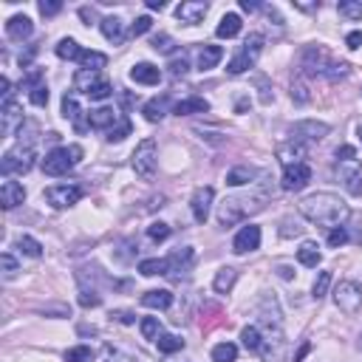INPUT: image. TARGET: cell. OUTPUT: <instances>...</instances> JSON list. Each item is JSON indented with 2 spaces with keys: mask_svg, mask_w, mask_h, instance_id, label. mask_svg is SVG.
I'll return each instance as SVG.
<instances>
[{
  "mask_svg": "<svg viewBox=\"0 0 362 362\" xmlns=\"http://www.w3.org/2000/svg\"><path fill=\"white\" fill-rule=\"evenodd\" d=\"M17 249L26 258H40L43 255V244H40L37 238H32V235H20L17 238Z\"/></svg>",
  "mask_w": 362,
  "mask_h": 362,
  "instance_id": "8d00e7d4",
  "label": "cell"
},
{
  "mask_svg": "<svg viewBox=\"0 0 362 362\" xmlns=\"http://www.w3.org/2000/svg\"><path fill=\"white\" fill-rule=\"evenodd\" d=\"M238 359V346L232 343H218L212 348V362H235Z\"/></svg>",
  "mask_w": 362,
  "mask_h": 362,
  "instance_id": "f35d334b",
  "label": "cell"
},
{
  "mask_svg": "<svg viewBox=\"0 0 362 362\" xmlns=\"http://www.w3.org/2000/svg\"><path fill=\"white\" fill-rule=\"evenodd\" d=\"M260 52H263V34H249V37L244 40V45H240V52L229 60L227 71H229V74H235V77L244 74V71H249V68L258 63Z\"/></svg>",
  "mask_w": 362,
  "mask_h": 362,
  "instance_id": "8992f818",
  "label": "cell"
},
{
  "mask_svg": "<svg viewBox=\"0 0 362 362\" xmlns=\"http://www.w3.org/2000/svg\"><path fill=\"white\" fill-rule=\"evenodd\" d=\"M337 12L348 20H362V0H343V3H337Z\"/></svg>",
  "mask_w": 362,
  "mask_h": 362,
  "instance_id": "ab89813d",
  "label": "cell"
},
{
  "mask_svg": "<svg viewBox=\"0 0 362 362\" xmlns=\"http://www.w3.org/2000/svg\"><path fill=\"white\" fill-rule=\"evenodd\" d=\"M346 45L351 48V52H357V48L362 45V32H351V34L346 37Z\"/></svg>",
  "mask_w": 362,
  "mask_h": 362,
  "instance_id": "680465c9",
  "label": "cell"
},
{
  "mask_svg": "<svg viewBox=\"0 0 362 362\" xmlns=\"http://www.w3.org/2000/svg\"><path fill=\"white\" fill-rule=\"evenodd\" d=\"M142 306L144 308H159V311H164V308L173 306V295L167 292V289H150V292L142 295Z\"/></svg>",
  "mask_w": 362,
  "mask_h": 362,
  "instance_id": "cb8c5ba5",
  "label": "cell"
},
{
  "mask_svg": "<svg viewBox=\"0 0 362 362\" xmlns=\"http://www.w3.org/2000/svg\"><path fill=\"white\" fill-rule=\"evenodd\" d=\"M260 247V227H255V224H249V227H244L238 235H235V240H232V249L238 252V255H247V252H255Z\"/></svg>",
  "mask_w": 362,
  "mask_h": 362,
  "instance_id": "2e32d148",
  "label": "cell"
},
{
  "mask_svg": "<svg viewBox=\"0 0 362 362\" xmlns=\"http://www.w3.org/2000/svg\"><path fill=\"white\" fill-rule=\"evenodd\" d=\"M153 48H156V52H161V54H173L176 52V43H173L170 34H156L153 37Z\"/></svg>",
  "mask_w": 362,
  "mask_h": 362,
  "instance_id": "bcb514c9",
  "label": "cell"
},
{
  "mask_svg": "<svg viewBox=\"0 0 362 362\" xmlns=\"http://www.w3.org/2000/svg\"><path fill=\"white\" fill-rule=\"evenodd\" d=\"M170 272L167 275H173V278H181L190 267H192V260H196V252H192V247H184V249H179V252H173L170 258Z\"/></svg>",
  "mask_w": 362,
  "mask_h": 362,
  "instance_id": "7402d4cb",
  "label": "cell"
},
{
  "mask_svg": "<svg viewBox=\"0 0 362 362\" xmlns=\"http://www.w3.org/2000/svg\"><path fill=\"white\" fill-rule=\"evenodd\" d=\"M212 199H215V190H212V187H199L196 192H192V199H190V210H192V218H196L199 224H207V218H210V207H212Z\"/></svg>",
  "mask_w": 362,
  "mask_h": 362,
  "instance_id": "4fadbf2b",
  "label": "cell"
},
{
  "mask_svg": "<svg viewBox=\"0 0 362 362\" xmlns=\"http://www.w3.org/2000/svg\"><path fill=\"white\" fill-rule=\"evenodd\" d=\"M23 125H26V119H23V108L14 100H6L3 102V116H0V131H3V136H12Z\"/></svg>",
  "mask_w": 362,
  "mask_h": 362,
  "instance_id": "9a60e30c",
  "label": "cell"
},
{
  "mask_svg": "<svg viewBox=\"0 0 362 362\" xmlns=\"http://www.w3.org/2000/svg\"><path fill=\"white\" fill-rule=\"evenodd\" d=\"M357 136H359V142H362V122L357 125Z\"/></svg>",
  "mask_w": 362,
  "mask_h": 362,
  "instance_id": "e7e4bbea",
  "label": "cell"
},
{
  "mask_svg": "<svg viewBox=\"0 0 362 362\" xmlns=\"http://www.w3.org/2000/svg\"><path fill=\"white\" fill-rule=\"evenodd\" d=\"M0 267H3V278H6V280H12V278L20 272V267H17V260H14L12 252H3V255H0Z\"/></svg>",
  "mask_w": 362,
  "mask_h": 362,
  "instance_id": "ee69618b",
  "label": "cell"
},
{
  "mask_svg": "<svg viewBox=\"0 0 362 362\" xmlns=\"http://www.w3.org/2000/svg\"><path fill=\"white\" fill-rule=\"evenodd\" d=\"M63 12V3L60 0H43L40 3V14L43 17H54V14H60Z\"/></svg>",
  "mask_w": 362,
  "mask_h": 362,
  "instance_id": "816d5d0a",
  "label": "cell"
},
{
  "mask_svg": "<svg viewBox=\"0 0 362 362\" xmlns=\"http://www.w3.org/2000/svg\"><path fill=\"white\" fill-rule=\"evenodd\" d=\"M258 176H260V173L255 170V167L240 164V167H232V170L227 173V184H229V187H244V184H252Z\"/></svg>",
  "mask_w": 362,
  "mask_h": 362,
  "instance_id": "83f0119b",
  "label": "cell"
},
{
  "mask_svg": "<svg viewBox=\"0 0 362 362\" xmlns=\"http://www.w3.org/2000/svg\"><path fill=\"white\" fill-rule=\"evenodd\" d=\"M292 100H295V102H308V100H311V93H308V88H306L303 82H295V85H292Z\"/></svg>",
  "mask_w": 362,
  "mask_h": 362,
  "instance_id": "11a10c76",
  "label": "cell"
},
{
  "mask_svg": "<svg viewBox=\"0 0 362 362\" xmlns=\"http://www.w3.org/2000/svg\"><path fill=\"white\" fill-rule=\"evenodd\" d=\"M100 29H102V34H105L108 43H113V45L125 43V23L119 20V17H105V20L100 23Z\"/></svg>",
  "mask_w": 362,
  "mask_h": 362,
  "instance_id": "4316f807",
  "label": "cell"
},
{
  "mask_svg": "<svg viewBox=\"0 0 362 362\" xmlns=\"http://www.w3.org/2000/svg\"><path fill=\"white\" fill-rule=\"evenodd\" d=\"M306 354H308V346H303V348H300V351H297V357H295V362H300V359H303V357H306Z\"/></svg>",
  "mask_w": 362,
  "mask_h": 362,
  "instance_id": "be15d7a7",
  "label": "cell"
},
{
  "mask_svg": "<svg viewBox=\"0 0 362 362\" xmlns=\"http://www.w3.org/2000/svg\"><path fill=\"white\" fill-rule=\"evenodd\" d=\"M102 300H100V295L96 292H88V289H82L80 292V306H85V308H93V306H100Z\"/></svg>",
  "mask_w": 362,
  "mask_h": 362,
  "instance_id": "f5cc1de1",
  "label": "cell"
},
{
  "mask_svg": "<svg viewBox=\"0 0 362 362\" xmlns=\"http://www.w3.org/2000/svg\"><path fill=\"white\" fill-rule=\"evenodd\" d=\"M80 199H82V190L77 184H54L45 190V201L54 210H68V207L80 204Z\"/></svg>",
  "mask_w": 362,
  "mask_h": 362,
  "instance_id": "30bf717a",
  "label": "cell"
},
{
  "mask_svg": "<svg viewBox=\"0 0 362 362\" xmlns=\"http://www.w3.org/2000/svg\"><path fill=\"white\" fill-rule=\"evenodd\" d=\"M131 80L139 85H159L161 82V71L153 63H136L131 68Z\"/></svg>",
  "mask_w": 362,
  "mask_h": 362,
  "instance_id": "ffe728a7",
  "label": "cell"
},
{
  "mask_svg": "<svg viewBox=\"0 0 362 362\" xmlns=\"http://www.w3.org/2000/svg\"><path fill=\"white\" fill-rule=\"evenodd\" d=\"M125 136H131V122H128V119H119V125L111 128L105 139H108V142H122Z\"/></svg>",
  "mask_w": 362,
  "mask_h": 362,
  "instance_id": "f6af8a7d",
  "label": "cell"
},
{
  "mask_svg": "<svg viewBox=\"0 0 362 362\" xmlns=\"http://www.w3.org/2000/svg\"><path fill=\"white\" fill-rule=\"evenodd\" d=\"M328 244H331V247L348 244V229H346V227H334V229L328 232Z\"/></svg>",
  "mask_w": 362,
  "mask_h": 362,
  "instance_id": "f907efd6",
  "label": "cell"
},
{
  "mask_svg": "<svg viewBox=\"0 0 362 362\" xmlns=\"http://www.w3.org/2000/svg\"><path fill=\"white\" fill-rule=\"evenodd\" d=\"M346 187H348L351 196H362V173H351L348 181H346Z\"/></svg>",
  "mask_w": 362,
  "mask_h": 362,
  "instance_id": "db71d44e",
  "label": "cell"
},
{
  "mask_svg": "<svg viewBox=\"0 0 362 362\" xmlns=\"http://www.w3.org/2000/svg\"><path fill=\"white\" fill-rule=\"evenodd\" d=\"M93 359V351L88 346H74L65 351V362H91Z\"/></svg>",
  "mask_w": 362,
  "mask_h": 362,
  "instance_id": "7bdbcfd3",
  "label": "cell"
},
{
  "mask_svg": "<svg viewBox=\"0 0 362 362\" xmlns=\"http://www.w3.org/2000/svg\"><path fill=\"white\" fill-rule=\"evenodd\" d=\"M156 346H159V351L161 354H176V351H181L184 348V340L181 337H176V334H159V340H156Z\"/></svg>",
  "mask_w": 362,
  "mask_h": 362,
  "instance_id": "74e56055",
  "label": "cell"
},
{
  "mask_svg": "<svg viewBox=\"0 0 362 362\" xmlns=\"http://www.w3.org/2000/svg\"><path fill=\"white\" fill-rule=\"evenodd\" d=\"M148 9H153V12H161V9H164V3H161V0H148Z\"/></svg>",
  "mask_w": 362,
  "mask_h": 362,
  "instance_id": "6125c7cd",
  "label": "cell"
},
{
  "mask_svg": "<svg viewBox=\"0 0 362 362\" xmlns=\"http://www.w3.org/2000/svg\"><path fill=\"white\" fill-rule=\"evenodd\" d=\"M263 201H267V196H232V199H224L218 204V224L221 227H232V224H240L247 218L249 212H258L263 207Z\"/></svg>",
  "mask_w": 362,
  "mask_h": 362,
  "instance_id": "3957f363",
  "label": "cell"
},
{
  "mask_svg": "<svg viewBox=\"0 0 362 362\" xmlns=\"http://www.w3.org/2000/svg\"><path fill=\"white\" fill-rule=\"evenodd\" d=\"M278 159H280V164H283V167L303 164V159H306V144L289 139L286 144H280V148H278Z\"/></svg>",
  "mask_w": 362,
  "mask_h": 362,
  "instance_id": "44dd1931",
  "label": "cell"
},
{
  "mask_svg": "<svg viewBox=\"0 0 362 362\" xmlns=\"http://www.w3.org/2000/svg\"><path fill=\"white\" fill-rule=\"evenodd\" d=\"M150 26H153V20H150L148 14L136 17V20H133V26H131V37H142V34H148V32H150Z\"/></svg>",
  "mask_w": 362,
  "mask_h": 362,
  "instance_id": "c3c4849f",
  "label": "cell"
},
{
  "mask_svg": "<svg viewBox=\"0 0 362 362\" xmlns=\"http://www.w3.org/2000/svg\"><path fill=\"white\" fill-rule=\"evenodd\" d=\"M111 317H116L119 323H125V326H131V323H133V315H131V311H113Z\"/></svg>",
  "mask_w": 362,
  "mask_h": 362,
  "instance_id": "91938a15",
  "label": "cell"
},
{
  "mask_svg": "<svg viewBox=\"0 0 362 362\" xmlns=\"http://www.w3.org/2000/svg\"><path fill=\"white\" fill-rule=\"evenodd\" d=\"M148 238H150V240H156V244H161V240L170 238V227L161 224V221H156V224H150V227H148Z\"/></svg>",
  "mask_w": 362,
  "mask_h": 362,
  "instance_id": "7dc6e473",
  "label": "cell"
},
{
  "mask_svg": "<svg viewBox=\"0 0 362 362\" xmlns=\"http://www.w3.org/2000/svg\"><path fill=\"white\" fill-rule=\"evenodd\" d=\"M82 161V148L80 144H68V148H54L43 159V173L45 176H65L71 167Z\"/></svg>",
  "mask_w": 362,
  "mask_h": 362,
  "instance_id": "277c9868",
  "label": "cell"
},
{
  "mask_svg": "<svg viewBox=\"0 0 362 362\" xmlns=\"http://www.w3.org/2000/svg\"><path fill=\"white\" fill-rule=\"evenodd\" d=\"M240 29H244V23H240V17H238L235 12H229V14H224V17H221V23H218V29H215V34H218L221 40H232V37H238V34H240Z\"/></svg>",
  "mask_w": 362,
  "mask_h": 362,
  "instance_id": "f546056e",
  "label": "cell"
},
{
  "mask_svg": "<svg viewBox=\"0 0 362 362\" xmlns=\"http://www.w3.org/2000/svg\"><path fill=\"white\" fill-rule=\"evenodd\" d=\"M139 328H142V337L144 340H159V334H161V326H159V320L156 317H144L142 323H139Z\"/></svg>",
  "mask_w": 362,
  "mask_h": 362,
  "instance_id": "b9f144b4",
  "label": "cell"
},
{
  "mask_svg": "<svg viewBox=\"0 0 362 362\" xmlns=\"http://www.w3.org/2000/svg\"><path fill=\"white\" fill-rule=\"evenodd\" d=\"M108 65V57L102 54V52H82V57H80V68L82 71H102Z\"/></svg>",
  "mask_w": 362,
  "mask_h": 362,
  "instance_id": "d590c367",
  "label": "cell"
},
{
  "mask_svg": "<svg viewBox=\"0 0 362 362\" xmlns=\"http://www.w3.org/2000/svg\"><path fill=\"white\" fill-rule=\"evenodd\" d=\"M300 215L317 227L334 229V227H343V221L351 215V210L340 196H334V192H315V196H306L300 201Z\"/></svg>",
  "mask_w": 362,
  "mask_h": 362,
  "instance_id": "6da1fadb",
  "label": "cell"
},
{
  "mask_svg": "<svg viewBox=\"0 0 362 362\" xmlns=\"http://www.w3.org/2000/svg\"><path fill=\"white\" fill-rule=\"evenodd\" d=\"M82 108H80V102H77V96L74 93H65L63 96V116L68 119V122H74L77 125V131H85V128H91L88 122H82Z\"/></svg>",
  "mask_w": 362,
  "mask_h": 362,
  "instance_id": "603a6c76",
  "label": "cell"
},
{
  "mask_svg": "<svg viewBox=\"0 0 362 362\" xmlns=\"http://www.w3.org/2000/svg\"><path fill=\"white\" fill-rule=\"evenodd\" d=\"M139 272H142L144 278L167 275V272H170V260H167V258H148V260H142V263H139Z\"/></svg>",
  "mask_w": 362,
  "mask_h": 362,
  "instance_id": "d6a6232c",
  "label": "cell"
},
{
  "mask_svg": "<svg viewBox=\"0 0 362 362\" xmlns=\"http://www.w3.org/2000/svg\"><path fill=\"white\" fill-rule=\"evenodd\" d=\"M357 346H359V351H362V334H359V343H357Z\"/></svg>",
  "mask_w": 362,
  "mask_h": 362,
  "instance_id": "03108f58",
  "label": "cell"
},
{
  "mask_svg": "<svg viewBox=\"0 0 362 362\" xmlns=\"http://www.w3.org/2000/svg\"><path fill=\"white\" fill-rule=\"evenodd\" d=\"M156 161H159V153H156V142L153 139H144L139 148L133 150V170L139 179L150 181L156 176Z\"/></svg>",
  "mask_w": 362,
  "mask_h": 362,
  "instance_id": "9c48e42d",
  "label": "cell"
},
{
  "mask_svg": "<svg viewBox=\"0 0 362 362\" xmlns=\"http://www.w3.org/2000/svg\"><path fill=\"white\" fill-rule=\"evenodd\" d=\"M235 280H238V272H235L232 267H224V269H218V275H215V280H212V289H215V292H218V295H227V292H232Z\"/></svg>",
  "mask_w": 362,
  "mask_h": 362,
  "instance_id": "836d02e7",
  "label": "cell"
},
{
  "mask_svg": "<svg viewBox=\"0 0 362 362\" xmlns=\"http://www.w3.org/2000/svg\"><path fill=\"white\" fill-rule=\"evenodd\" d=\"M29 100H32V105H37V108H43V105H48V85L43 82V85H37V88H32V91H29Z\"/></svg>",
  "mask_w": 362,
  "mask_h": 362,
  "instance_id": "681fc988",
  "label": "cell"
},
{
  "mask_svg": "<svg viewBox=\"0 0 362 362\" xmlns=\"http://www.w3.org/2000/svg\"><path fill=\"white\" fill-rule=\"evenodd\" d=\"M240 9H244V12H258L260 3H255V0H240Z\"/></svg>",
  "mask_w": 362,
  "mask_h": 362,
  "instance_id": "94428289",
  "label": "cell"
},
{
  "mask_svg": "<svg viewBox=\"0 0 362 362\" xmlns=\"http://www.w3.org/2000/svg\"><path fill=\"white\" fill-rule=\"evenodd\" d=\"M207 111H210V102L204 100V96H187V100L173 105L176 116H192V113H207Z\"/></svg>",
  "mask_w": 362,
  "mask_h": 362,
  "instance_id": "484cf974",
  "label": "cell"
},
{
  "mask_svg": "<svg viewBox=\"0 0 362 362\" xmlns=\"http://www.w3.org/2000/svg\"><path fill=\"white\" fill-rule=\"evenodd\" d=\"M240 343H244V348L252 351V354H267V340H263L258 326H247L244 331H240Z\"/></svg>",
  "mask_w": 362,
  "mask_h": 362,
  "instance_id": "d4e9b609",
  "label": "cell"
},
{
  "mask_svg": "<svg viewBox=\"0 0 362 362\" xmlns=\"http://www.w3.org/2000/svg\"><path fill=\"white\" fill-rule=\"evenodd\" d=\"M354 156H357V150L351 148V144H343V148H337V159H340V161H354Z\"/></svg>",
  "mask_w": 362,
  "mask_h": 362,
  "instance_id": "6f0895ef",
  "label": "cell"
},
{
  "mask_svg": "<svg viewBox=\"0 0 362 362\" xmlns=\"http://www.w3.org/2000/svg\"><path fill=\"white\" fill-rule=\"evenodd\" d=\"M334 303L343 315H357L362 308V286L357 280H340L334 286Z\"/></svg>",
  "mask_w": 362,
  "mask_h": 362,
  "instance_id": "ba28073f",
  "label": "cell"
},
{
  "mask_svg": "<svg viewBox=\"0 0 362 362\" xmlns=\"http://www.w3.org/2000/svg\"><path fill=\"white\" fill-rule=\"evenodd\" d=\"M224 57V48L221 45H204L201 52H199V71H210L221 63Z\"/></svg>",
  "mask_w": 362,
  "mask_h": 362,
  "instance_id": "1f68e13d",
  "label": "cell"
},
{
  "mask_svg": "<svg viewBox=\"0 0 362 362\" xmlns=\"http://www.w3.org/2000/svg\"><path fill=\"white\" fill-rule=\"evenodd\" d=\"M328 131L331 128L326 122H317V119H303V122L289 128V136H292V142L306 144V142H323L328 136Z\"/></svg>",
  "mask_w": 362,
  "mask_h": 362,
  "instance_id": "8fae6325",
  "label": "cell"
},
{
  "mask_svg": "<svg viewBox=\"0 0 362 362\" xmlns=\"http://www.w3.org/2000/svg\"><path fill=\"white\" fill-rule=\"evenodd\" d=\"M82 52H85V48H80V43L71 40V37H65V40L57 43V57L60 60H74V63H80Z\"/></svg>",
  "mask_w": 362,
  "mask_h": 362,
  "instance_id": "e575fe53",
  "label": "cell"
},
{
  "mask_svg": "<svg viewBox=\"0 0 362 362\" xmlns=\"http://www.w3.org/2000/svg\"><path fill=\"white\" fill-rule=\"evenodd\" d=\"M32 167H34V148L32 144H17V148L6 150L3 161H0L3 176H26Z\"/></svg>",
  "mask_w": 362,
  "mask_h": 362,
  "instance_id": "52a82bcc",
  "label": "cell"
},
{
  "mask_svg": "<svg viewBox=\"0 0 362 362\" xmlns=\"http://www.w3.org/2000/svg\"><path fill=\"white\" fill-rule=\"evenodd\" d=\"M23 201H26V187L17 181H3V187H0V204H3V210H14Z\"/></svg>",
  "mask_w": 362,
  "mask_h": 362,
  "instance_id": "e0dca14e",
  "label": "cell"
},
{
  "mask_svg": "<svg viewBox=\"0 0 362 362\" xmlns=\"http://www.w3.org/2000/svg\"><path fill=\"white\" fill-rule=\"evenodd\" d=\"M74 88L82 91L85 96H91V100H96V102L108 100V96L113 93V85L102 77V71H82L80 68L74 74Z\"/></svg>",
  "mask_w": 362,
  "mask_h": 362,
  "instance_id": "5b68a950",
  "label": "cell"
},
{
  "mask_svg": "<svg viewBox=\"0 0 362 362\" xmlns=\"http://www.w3.org/2000/svg\"><path fill=\"white\" fill-rule=\"evenodd\" d=\"M328 286H331V272H320L317 280H315V286H311V297L323 300L328 295Z\"/></svg>",
  "mask_w": 362,
  "mask_h": 362,
  "instance_id": "60d3db41",
  "label": "cell"
},
{
  "mask_svg": "<svg viewBox=\"0 0 362 362\" xmlns=\"http://www.w3.org/2000/svg\"><path fill=\"white\" fill-rule=\"evenodd\" d=\"M311 181V167L303 161V164H292L283 170V179H280V187L286 192H300L306 184Z\"/></svg>",
  "mask_w": 362,
  "mask_h": 362,
  "instance_id": "7c38bea8",
  "label": "cell"
},
{
  "mask_svg": "<svg viewBox=\"0 0 362 362\" xmlns=\"http://www.w3.org/2000/svg\"><path fill=\"white\" fill-rule=\"evenodd\" d=\"M207 12H210V3H204V0H184V3L176 6V17L187 23V26H199L207 17Z\"/></svg>",
  "mask_w": 362,
  "mask_h": 362,
  "instance_id": "5bb4252c",
  "label": "cell"
},
{
  "mask_svg": "<svg viewBox=\"0 0 362 362\" xmlns=\"http://www.w3.org/2000/svg\"><path fill=\"white\" fill-rule=\"evenodd\" d=\"M119 119H122V116H119L113 108H96V111L88 113V125L93 131H111V128L119 125Z\"/></svg>",
  "mask_w": 362,
  "mask_h": 362,
  "instance_id": "ac0fdd59",
  "label": "cell"
},
{
  "mask_svg": "<svg viewBox=\"0 0 362 362\" xmlns=\"http://www.w3.org/2000/svg\"><path fill=\"white\" fill-rule=\"evenodd\" d=\"M167 68H170V74H173V77H184L187 71H190V65H187V60H184V57H181V60H173Z\"/></svg>",
  "mask_w": 362,
  "mask_h": 362,
  "instance_id": "9f6ffc18",
  "label": "cell"
},
{
  "mask_svg": "<svg viewBox=\"0 0 362 362\" xmlns=\"http://www.w3.org/2000/svg\"><path fill=\"white\" fill-rule=\"evenodd\" d=\"M300 65L306 68L308 77H326V80H343L348 77V63L334 60L328 48L323 45H306L300 54Z\"/></svg>",
  "mask_w": 362,
  "mask_h": 362,
  "instance_id": "7a4b0ae2",
  "label": "cell"
},
{
  "mask_svg": "<svg viewBox=\"0 0 362 362\" xmlns=\"http://www.w3.org/2000/svg\"><path fill=\"white\" fill-rule=\"evenodd\" d=\"M32 32H34V23H32L26 14H14V17H9V23H6V34H9L12 40H17V43L29 40Z\"/></svg>",
  "mask_w": 362,
  "mask_h": 362,
  "instance_id": "d6986e66",
  "label": "cell"
},
{
  "mask_svg": "<svg viewBox=\"0 0 362 362\" xmlns=\"http://www.w3.org/2000/svg\"><path fill=\"white\" fill-rule=\"evenodd\" d=\"M297 260L303 263V267H308V269H317L320 260H323L320 247L315 244V240H306V244H300V249H297Z\"/></svg>",
  "mask_w": 362,
  "mask_h": 362,
  "instance_id": "4dcf8cb0",
  "label": "cell"
},
{
  "mask_svg": "<svg viewBox=\"0 0 362 362\" xmlns=\"http://www.w3.org/2000/svg\"><path fill=\"white\" fill-rule=\"evenodd\" d=\"M167 105H170V100H167V96H153L150 102H144L142 113H144V119H148V122H161V119L167 116Z\"/></svg>",
  "mask_w": 362,
  "mask_h": 362,
  "instance_id": "f1b7e54d",
  "label": "cell"
}]
</instances>
